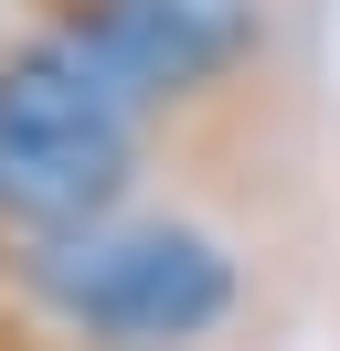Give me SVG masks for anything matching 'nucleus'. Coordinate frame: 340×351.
I'll use <instances>...</instances> for the list:
<instances>
[{"label": "nucleus", "mask_w": 340, "mask_h": 351, "mask_svg": "<svg viewBox=\"0 0 340 351\" xmlns=\"http://www.w3.org/2000/svg\"><path fill=\"white\" fill-rule=\"evenodd\" d=\"M138 181V117L64 53V32L0 43V234L53 245L117 223Z\"/></svg>", "instance_id": "obj_2"}, {"label": "nucleus", "mask_w": 340, "mask_h": 351, "mask_svg": "<svg viewBox=\"0 0 340 351\" xmlns=\"http://www.w3.org/2000/svg\"><path fill=\"white\" fill-rule=\"evenodd\" d=\"M42 32H64V53L149 128L160 107L212 96L255 53L266 0H75L64 22H42Z\"/></svg>", "instance_id": "obj_3"}, {"label": "nucleus", "mask_w": 340, "mask_h": 351, "mask_svg": "<svg viewBox=\"0 0 340 351\" xmlns=\"http://www.w3.org/2000/svg\"><path fill=\"white\" fill-rule=\"evenodd\" d=\"M11 287L85 351H191L245 298L234 256L202 223H170V213H117V223H85V234L21 245Z\"/></svg>", "instance_id": "obj_1"}]
</instances>
